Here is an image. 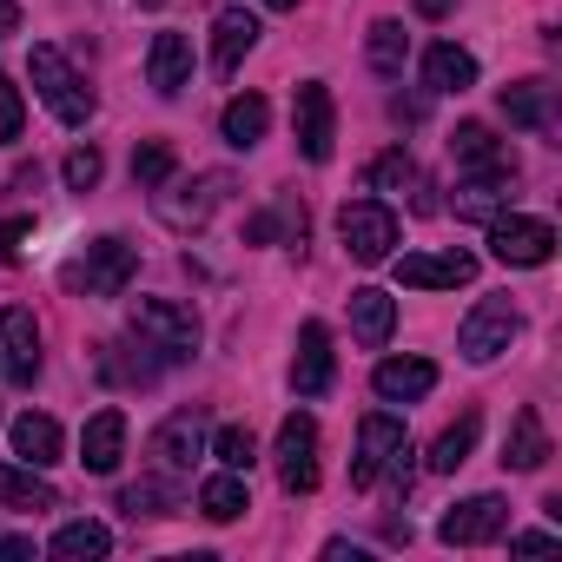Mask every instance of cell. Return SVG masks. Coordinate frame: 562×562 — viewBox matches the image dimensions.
Returning <instances> with one entry per match:
<instances>
[{"label": "cell", "mask_w": 562, "mask_h": 562, "mask_svg": "<svg viewBox=\"0 0 562 562\" xmlns=\"http://www.w3.org/2000/svg\"><path fill=\"white\" fill-rule=\"evenodd\" d=\"M292 126H299V153H305L312 166H325L331 146H338V106H331V87H325V80H305V87H299Z\"/></svg>", "instance_id": "cell-7"}, {"label": "cell", "mask_w": 562, "mask_h": 562, "mask_svg": "<svg viewBox=\"0 0 562 562\" xmlns=\"http://www.w3.org/2000/svg\"><path fill=\"white\" fill-rule=\"evenodd\" d=\"M27 74H34V93L54 106V120H60V126H87V120H93V87L67 67V54H60V47H34Z\"/></svg>", "instance_id": "cell-2"}, {"label": "cell", "mask_w": 562, "mask_h": 562, "mask_svg": "<svg viewBox=\"0 0 562 562\" xmlns=\"http://www.w3.org/2000/svg\"><path fill=\"white\" fill-rule=\"evenodd\" d=\"M100 172H106L100 146H74V153H67V186H74V192H93V186H100Z\"/></svg>", "instance_id": "cell-38"}, {"label": "cell", "mask_w": 562, "mask_h": 562, "mask_svg": "<svg viewBox=\"0 0 562 562\" xmlns=\"http://www.w3.org/2000/svg\"><path fill=\"white\" fill-rule=\"evenodd\" d=\"M278 483L292 496H312L318 490V424L305 411H292L278 424Z\"/></svg>", "instance_id": "cell-6"}, {"label": "cell", "mask_w": 562, "mask_h": 562, "mask_svg": "<svg viewBox=\"0 0 562 562\" xmlns=\"http://www.w3.org/2000/svg\"><path fill=\"white\" fill-rule=\"evenodd\" d=\"M331 378H338V358H331V331L312 318L305 331H299V358H292V391L299 397H325L331 391Z\"/></svg>", "instance_id": "cell-16"}, {"label": "cell", "mask_w": 562, "mask_h": 562, "mask_svg": "<svg viewBox=\"0 0 562 562\" xmlns=\"http://www.w3.org/2000/svg\"><path fill=\"white\" fill-rule=\"evenodd\" d=\"M8 34H21V8H14V0H0V41H8Z\"/></svg>", "instance_id": "cell-42"}, {"label": "cell", "mask_w": 562, "mask_h": 562, "mask_svg": "<svg viewBox=\"0 0 562 562\" xmlns=\"http://www.w3.org/2000/svg\"><path fill=\"white\" fill-rule=\"evenodd\" d=\"M199 450H205V417H199V411H172V417L153 430V443H146L153 470H166V476H186Z\"/></svg>", "instance_id": "cell-12"}, {"label": "cell", "mask_w": 562, "mask_h": 562, "mask_svg": "<svg viewBox=\"0 0 562 562\" xmlns=\"http://www.w3.org/2000/svg\"><path fill=\"white\" fill-rule=\"evenodd\" d=\"M490 251H496V265L536 271V265L555 258V225H549V218H516V212H503V218L490 225Z\"/></svg>", "instance_id": "cell-5"}, {"label": "cell", "mask_w": 562, "mask_h": 562, "mask_svg": "<svg viewBox=\"0 0 562 562\" xmlns=\"http://www.w3.org/2000/svg\"><path fill=\"white\" fill-rule=\"evenodd\" d=\"M516 549H522V555H542V549H555V536H549V529H522Z\"/></svg>", "instance_id": "cell-39"}, {"label": "cell", "mask_w": 562, "mask_h": 562, "mask_svg": "<svg viewBox=\"0 0 562 562\" xmlns=\"http://www.w3.org/2000/svg\"><path fill=\"white\" fill-rule=\"evenodd\" d=\"M47 549H54L60 562H87V555H106V549H113V536H106V522H67Z\"/></svg>", "instance_id": "cell-32"}, {"label": "cell", "mask_w": 562, "mask_h": 562, "mask_svg": "<svg viewBox=\"0 0 562 562\" xmlns=\"http://www.w3.org/2000/svg\"><path fill=\"white\" fill-rule=\"evenodd\" d=\"M166 186H172V179H166ZM225 199H232V172H199V179H186V186L159 192V218H166L172 232H199Z\"/></svg>", "instance_id": "cell-4"}, {"label": "cell", "mask_w": 562, "mask_h": 562, "mask_svg": "<svg viewBox=\"0 0 562 562\" xmlns=\"http://www.w3.org/2000/svg\"><path fill=\"white\" fill-rule=\"evenodd\" d=\"M139 8H166V0H139Z\"/></svg>", "instance_id": "cell-45"}, {"label": "cell", "mask_w": 562, "mask_h": 562, "mask_svg": "<svg viewBox=\"0 0 562 562\" xmlns=\"http://www.w3.org/2000/svg\"><path fill=\"white\" fill-rule=\"evenodd\" d=\"M470 278H476L470 251H411V258H397V285H411V292H457Z\"/></svg>", "instance_id": "cell-15"}, {"label": "cell", "mask_w": 562, "mask_h": 562, "mask_svg": "<svg viewBox=\"0 0 562 562\" xmlns=\"http://www.w3.org/2000/svg\"><path fill=\"white\" fill-rule=\"evenodd\" d=\"M364 186H371V192H404V186H417V159H411L404 146H391V153H378V159H371Z\"/></svg>", "instance_id": "cell-35"}, {"label": "cell", "mask_w": 562, "mask_h": 562, "mask_svg": "<svg viewBox=\"0 0 562 562\" xmlns=\"http://www.w3.org/2000/svg\"><path fill=\"white\" fill-rule=\"evenodd\" d=\"M522 331V318H516V305L509 299H483L470 318H463V331H457V351L470 358V364H490V358H503L509 351V338Z\"/></svg>", "instance_id": "cell-8"}, {"label": "cell", "mask_w": 562, "mask_h": 562, "mask_svg": "<svg viewBox=\"0 0 562 562\" xmlns=\"http://www.w3.org/2000/svg\"><path fill=\"white\" fill-rule=\"evenodd\" d=\"M120 457H126V411L106 404V411H93L87 430H80V463H87L93 476H113Z\"/></svg>", "instance_id": "cell-17"}, {"label": "cell", "mask_w": 562, "mask_h": 562, "mask_svg": "<svg viewBox=\"0 0 562 562\" xmlns=\"http://www.w3.org/2000/svg\"><path fill=\"white\" fill-rule=\"evenodd\" d=\"M417 14H424V21H443V14H450V0H417Z\"/></svg>", "instance_id": "cell-43"}, {"label": "cell", "mask_w": 562, "mask_h": 562, "mask_svg": "<svg viewBox=\"0 0 562 562\" xmlns=\"http://www.w3.org/2000/svg\"><path fill=\"white\" fill-rule=\"evenodd\" d=\"M509 205V179H470L457 192V218H476V225H496Z\"/></svg>", "instance_id": "cell-31"}, {"label": "cell", "mask_w": 562, "mask_h": 562, "mask_svg": "<svg viewBox=\"0 0 562 562\" xmlns=\"http://www.w3.org/2000/svg\"><path fill=\"white\" fill-rule=\"evenodd\" d=\"M133 338H139V351H159V364H186L199 351V318L172 299H139L133 305Z\"/></svg>", "instance_id": "cell-1"}, {"label": "cell", "mask_w": 562, "mask_h": 562, "mask_svg": "<svg viewBox=\"0 0 562 562\" xmlns=\"http://www.w3.org/2000/svg\"><path fill=\"white\" fill-rule=\"evenodd\" d=\"M14 457L21 463H34V470H47V463H60V450H67V430L47 417V411H27V417H14Z\"/></svg>", "instance_id": "cell-22"}, {"label": "cell", "mask_w": 562, "mask_h": 562, "mask_svg": "<svg viewBox=\"0 0 562 562\" xmlns=\"http://www.w3.org/2000/svg\"><path fill=\"white\" fill-rule=\"evenodd\" d=\"M0 371H8L21 391L41 378V325H34L27 305H8V312H0Z\"/></svg>", "instance_id": "cell-11"}, {"label": "cell", "mask_w": 562, "mask_h": 562, "mask_svg": "<svg viewBox=\"0 0 562 562\" xmlns=\"http://www.w3.org/2000/svg\"><path fill=\"white\" fill-rule=\"evenodd\" d=\"M133 271H139V251H133L126 238H93V245H87V265L67 271V285H87L93 299H120Z\"/></svg>", "instance_id": "cell-9"}, {"label": "cell", "mask_w": 562, "mask_h": 562, "mask_svg": "<svg viewBox=\"0 0 562 562\" xmlns=\"http://www.w3.org/2000/svg\"><path fill=\"white\" fill-rule=\"evenodd\" d=\"M542 463H549L542 411H516L509 417V437H503V470H542Z\"/></svg>", "instance_id": "cell-23"}, {"label": "cell", "mask_w": 562, "mask_h": 562, "mask_svg": "<svg viewBox=\"0 0 562 562\" xmlns=\"http://www.w3.org/2000/svg\"><path fill=\"white\" fill-rule=\"evenodd\" d=\"M424 87H430V93H470V87H476V60H470L457 41H437V47L424 54Z\"/></svg>", "instance_id": "cell-24"}, {"label": "cell", "mask_w": 562, "mask_h": 562, "mask_svg": "<svg viewBox=\"0 0 562 562\" xmlns=\"http://www.w3.org/2000/svg\"><path fill=\"white\" fill-rule=\"evenodd\" d=\"M21 126H27V100H21V87L8 74H0V146H14Z\"/></svg>", "instance_id": "cell-37"}, {"label": "cell", "mask_w": 562, "mask_h": 562, "mask_svg": "<svg viewBox=\"0 0 562 562\" xmlns=\"http://www.w3.org/2000/svg\"><path fill=\"white\" fill-rule=\"evenodd\" d=\"M21 555H34L27 536H0V562H21Z\"/></svg>", "instance_id": "cell-40"}, {"label": "cell", "mask_w": 562, "mask_h": 562, "mask_svg": "<svg viewBox=\"0 0 562 562\" xmlns=\"http://www.w3.org/2000/svg\"><path fill=\"white\" fill-rule=\"evenodd\" d=\"M199 509H205L212 522H238V516L251 509V496H245V470H225V476H212V483L199 490Z\"/></svg>", "instance_id": "cell-30"}, {"label": "cell", "mask_w": 562, "mask_h": 562, "mask_svg": "<svg viewBox=\"0 0 562 562\" xmlns=\"http://www.w3.org/2000/svg\"><path fill=\"white\" fill-rule=\"evenodd\" d=\"M411 437H404V424L397 417H384V411H371L364 424H358V463H351V490H371L384 470H391V457L404 450Z\"/></svg>", "instance_id": "cell-13"}, {"label": "cell", "mask_w": 562, "mask_h": 562, "mask_svg": "<svg viewBox=\"0 0 562 562\" xmlns=\"http://www.w3.org/2000/svg\"><path fill=\"white\" fill-rule=\"evenodd\" d=\"M371 384H378L384 404H417V397L437 391V364H430V358H384Z\"/></svg>", "instance_id": "cell-19"}, {"label": "cell", "mask_w": 562, "mask_h": 562, "mask_svg": "<svg viewBox=\"0 0 562 562\" xmlns=\"http://www.w3.org/2000/svg\"><path fill=\"white\" fill-rule=\"evenodd\" d=\"M34 232V218H0V245H14V238H27Z\"/></svg>", "instance_id": "cell-41"}, {"label": "cell", "mask_w": 562, "mask_h": 562, "mask_svg": "<svg viewBox=\"0 0 562 562\" xmlns=\"http://www.w3.org/2000/svg\"><path fill=\"white\" fill-rule=\"evenodd\" d=\"M0 503H8V509H60V490L34 463H8V470H0Z\"/></svg>", "instance_id": "cell-26"}, {"label": "cell", "mask_w": 562, "mask_h": 562, "mask_svg": "<svg viewBox=\"0 0 562 562\" xmlns=\"http://www.w3.org/2000/svg\"><path fill=\"white\" fill-rule=\"evenodd\" d=\"M509 529V503L503 496H470V503H457L443 522H437V536L450 542V549H476V542H496Z\"/></svg>", "instance_id": "cell-14"}, {"label": "cell", "mask_w": 562, "mask_h": 562, "mask_svg": "<svg viewBox=\"0 0 562 562\" xmlns=\"http://www.w3.org/2000/svg\"><path fill=\"white\" fill-rule=\"evenodd\" d=\"M172 172H179V153H172L166 139H146V146L133 153V186H139V192H159Z\"/></svg>", "instance_id": "cell-33"}, {"label": "cell", "mask_w": 562, "mask_h": 562, "mask_svg": "<svg viewBox=\"0 0 562 562\" xmlns=\"http://www.w3.org/2000/svg\"><path fill=\"white\" fill-rule=\"evenodd\" d=\"M364 54H371V67H378V74H404V54H411V41H404V27H397V21H371V41H364Z\"/></svg>", "instance_id": "cell-34"}, {"label": "cell", "mask_w": 562, "mask_h": 562, "mask_svg": "<svg viewBox=\"0 0 562 562\" xmlns=\"http://www.w3.org/2000/svg\"><path fill=\"white\" fill-rule=\"evenodd\" d=\"M265 8H278V14H285V8H299V0H265Z\"/></svg>", "instance_id": "cell-44"}, {"label": "cell", "mask_w": 562, "mask_h": 562, "mask_svg": "<svg viewBox=\"0 0 562 562\" xmlns=\"http://www.w3.org/2000/svg\"><path fill=\"white\" fill-rule=\"evenodd\" d=\"M265 126H271V106H265L258 93H238V100H225V113H218L225 146H258V139H265Z\"/></svg>", "instance_id": "cell-27"}, {"label": "cell", "mask_w": 562, "mask_h": 562, "mask_svg": "<svg viewBox=\"0 0 562 562\" xmlns=\"http://www.w3.org/2000/svg\"><path fill=\"white\" fill-rule=\"evenodd\" d=\"M179 503H186V490H179V476H146V483H133V490H120V509L126 516H179Z\"/></svg>", "instance_id": "cell-28"}, {"label": "cell", "mask_w": 562, "mask_h": 562, "mask_svg": "<svg viewBox=\"0 0 562 562\" xmlns=\"http://www.w3.org/2000/svg\"><path fill=\"white\" fill-rule=\"evenodd\" d=\"M476 430H483V417H476V411H463V417L430 443V470H437V476L463 470V463H470V450H476Z\"/></svg>", "instance_id": "cell-29"}, {"label": "cell", "mask_w": 562, "mask_h": 562, "mask_svg": "<svg viewBox=\"0 0 562 562\" xmlns=\"http://www.w3.org/2000/svg\"><path fill=\"white\" fill-rule=\"evenodd\" d=\"M258 47V14H245V8H225L218 21H212V74H238V60Z\"/></svg>", "instance_id": "cell-18"}, {"label": "cell", "mask_w": 562, "mask_h": 562, "mask_svg": "<svg viewBox=\"0 0 562 562\" xmlns=\"http://www.w3.org/2000/svg\"><path fill=\"white\" fill-rule=\"evenodd\" d=\"M450 159H457L470 179H516V153H509L483 120H463V126L450 133Z\"/></svg>", "instance_id": "cell-10"}, {"label": "cell", "mask_w": 562, "mask_h": 562, "mask_svg": "<svg viewBox=\"0 0 562 562\" xmlns=\"http://www.w3.org/2000/svg\"><path fill=\"white\" fill-rule=\"evenodd\" d=\"M351 331H358L364 351L391 345V331H397V299L378 292V285H358V292H351Z\"/></svg>", "instance_id": "cell-21"}, {"label": "cell", "mask_w": 562, "mask_h": 562, "mask_svg": "<svg viewBox=\"0 0 562 562\" xmlns=\"http://www.w3.org/2000/svg\"><path fill=\"white\" fill-rule=\"evenodd\" d=\"M555 87L549 80H516V87H503V120L509 126H529V133H542L549 120H555Z\"/></svg>", "instance_id": "cell-25"}, {"label": "cell", "mask_w": 562, "mask_h": 562, "mask_svg": "<svg viewBox=\"0 0 562 562\" xmlns=\"http://www.w3.org/2000/svg\"><path fill=\"white\" fill-rule=\"evenodd\" d=\"M146 80H153V93H186L192 87V41L186 34H159L153 41V54H146Z\"/></svg>", "instance_id": "cell-20"}, {"label": "cell", "mask_w": 562, "mask_h": 562, "mask_svg": "<svg viewBox=\"0 0 562 562\" xmlns=\"http://www.w3.org/2000/svg\"><path fill=\"white\" fill-rule=\"evenodd\" d=\"M338 238H345V251H351L358 265H384L391 245H397V212L378 205V199H351V205L338 212Z\"/></svg>", "instance_id": "cell-3"}, {"label": "cell", "mask_w": 562, "mask_h": 562, "mask_svg": "<svg viewBox=\"0 0 562 562\" xmlns=\"http://www.w3.org/2000/svg\"><path fill=\"white\" fill-rule=\"evenodd\" d=\"M212 457H218L225 470H251V463H258V443H251L245 424H218V430H212Z\"/></svg>", "instance_id": "cell-36"}]
</instances>
